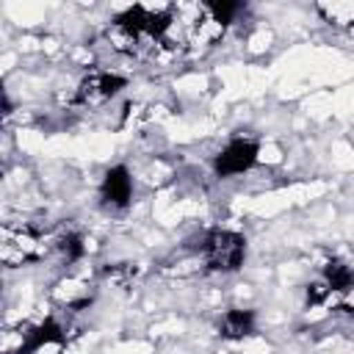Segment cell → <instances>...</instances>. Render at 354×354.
Masks as SVG:
<instances>
[{
	"label": "cell",
	"mask_w": 354,
	"mask_h": 354,
	"mask_svg": "<svg viewBox=\"0 0 354 354\" xmlns=\"http://www.w3.org/2000/svg\"><path fill=\"white\" fill-rule=\"evenodd\" d=\"M199 254L205 266L216 274H235L246 260V238L235 230L216 227L202 235Z\"/></svg>",
	"instance_id": "1"
},
{
	"label": "cell",
	"mask_w": 354,
	"mask_h": 354,
	"mask_svg": "<svg viewBox=\"0 0 354 354\" xmlns=\"http://www.w3.org/2000/svg\"><path fill=\"white\" fill-rule=\"evenodd\" d=\"M257 158H260V141L257 138H252V136H232L213 155L210 166H213L216 177L227 180V177H238V174H246L249 169H254Z\"/></svg>",
	"instance_id": "2"
},
{
	"label": "cell",
	"mask_w": 354,
	"mask_h": 354,
	"mask_svg": "<svg viewBox=\"0 0 354 354\" xmlns=\"http://www.w3.org/2000/svg\"><path fill=\"white\" fill-rule=\"evenodd\" d=\"M127 86V77L111 69H91L80 77L75 94H72V105H83V108H100L105 102H111L122 88Z\"/></svg>",
	"instance_id": "3"
},
{
	"label": "cell",
	"mask_w": 354,
	"mask_h": 354,
	"mask_svg": "<svg viewBox=\"0 0 354 354\" xmlns=\"http://www.w3.org/2000/svg\"><path fill=\"white\" fill-rule=\"evenodd\" d=\"M133 191H136V183L124 163L111 166L100 180V202L108 210H124L133 202Z\"/></svg>",
	"instance_id": "4"
},
{
	"label": "cell",
	"mask_w": 354,
	"mask_h": 354,
	"mask_svg": "<svg viewBox=\"0 0 354 354\" xmlns=\"http://www.w3.org/2000/svg\"><path fill=\"white\" fill-rule=\"evenodd\" d=\"M58 343H66L64 326L55 318H44V321H39L22 332V343L14 354H36L44 346H58Z\"/></svg>",
	"instance_id": "5"
},
{
	"label": "cell",
	"mask_w": 354,
	"mask_h": 354,
	"mask_svg": "<svg viewBox=\"0 0 354 354\" xmlns=\"http://www.w3.org/2000/svg\"><path fill=\"white\" fill-rule=\"evenodd\" d=\"M254 329H257V315L243 307L224 310L218 318V335L224 340H243V337L254 335Z\"/></svg>",
	"instance_id": "6"
}]
</instances>
